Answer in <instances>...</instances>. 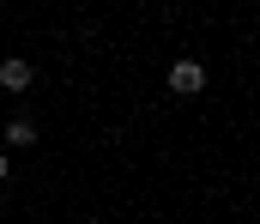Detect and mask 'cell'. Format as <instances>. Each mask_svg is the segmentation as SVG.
<instances>
[{"label": "cell", "instance_id": "cell-1", "mask_svg": "<svg viewBox=\"0 0 260 224\" xmlns=\"http://www.w3.org/2000/svg\"><path fill=\"white\" fill-rule=\"evenodd\" d=\"M200 85H206V73H200L194 61H176V67H170V91H188V97H194Z\"/></svg>", "mask_w": 260, "mask_h": 224}, {"label": "cell", "instance_id": "cell-2", "mask_svg": "<svg viewBox=\"0 0 260 224\" xmlns=\"http://www.w3.org/2000/svg\"><path fill=\"white\" fill-rule=\"evenodd\" d=\"M0 85H6V91H24V85H30V61H18V55L0 61Z\"/></svg>", "mask_w": 260, "mask_h": 224}, {"label": "cell", "instance_id": "cell-3", "mask_svg": "<svg viewBox=\"0 0 260 224\" xmlns=\"http://www.w3.org/2000/svg\"><path fill=\"white\" fill-rule=\"evenodd\" d=\"M30 140H37L30 121H12V127H6V146H30Z\"/></svg>", "mask_w": 260, "mask_h": 224}, {"label": "cell", "instance_id": "cell-4", "mask_svg": "<svg viewBox=\"0 0 260 224\" xmlns=\"http://www.w3.org/2000/svg\"><path fill=\"white\" fill-rule=\"evenodd\" d=\"M0 182H6V151H0Z\"/></svg>", "mask_w": 260, "mask_h": 224}]
</instances>
